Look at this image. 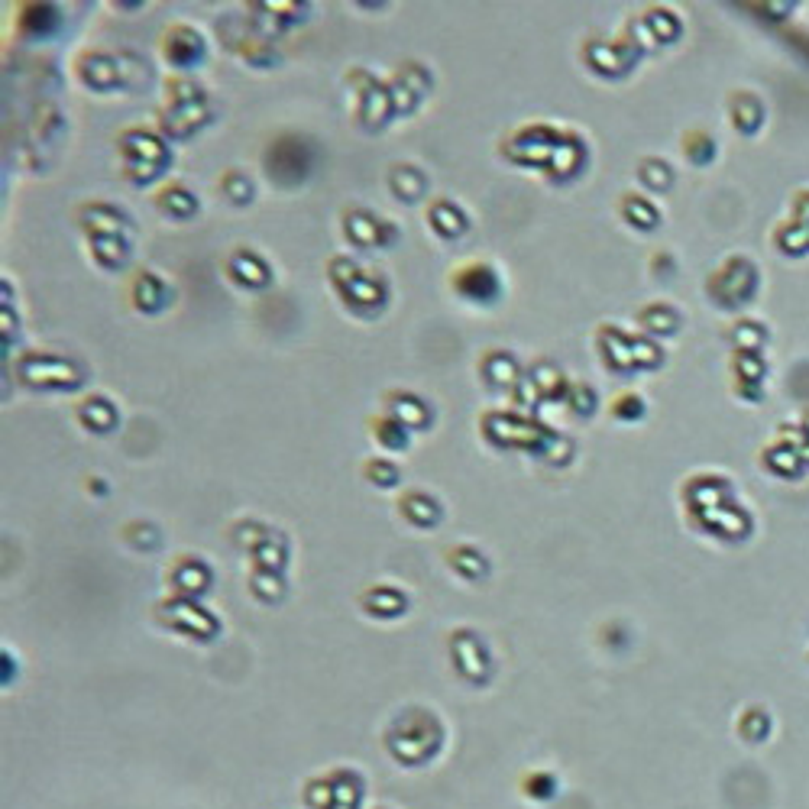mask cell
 Masks as SVG:
<instances>
[{"mask_svg":"<svg viewBox=\"0 0 809 809\" xmlns=\"http://www.w3.org/2000/svg\"><path fill=\"white\" fill-rule=\"evenodd\" d=\"M91 253L101 266L120 269L130 259V246L123 237H91Z\"/></svg>","mask_w":809,"mask_h":809,"instance_id":"obj_20","label":"cell"},{"mask_svg":"<svg viewBox=\"0 0 809 809\" xmlns=\"http://www.w3.org/2000/svg\"><path fill=\"white\" fill-rule=\"evenodd\" d=\"M156 204L166 214L172 217H191L198 211V198L191 195V191L185 185H169V188H162V195L156 198Z\"/></svg>","mask_w":809,"mask_h":809,"instance_id":"obj_21","label":"cell"},{"mask_svg":"<svg viewBox=\"0 0 809 809\" xmlns=\"http://www.w3.org/2000/svg\"><path fill=\"white\" fill-rule=\"evenodd\" d=\"M450 289L470 305H496L502 298V276L499 269L486 263V259H473L450 272Z\"/></svg>","mask_w":809,"mask_h":809,"instance_id":"obj_5","label":"cell"},{"mask_svg":"<svg viewBox=\"0 0 809 809\" xmlns=\"http://www.w3.org/2000/svg\"><path fill=\"white\" fill-rule=\"evenodd\" d=\"M483 379L489 382L492 389H512L518 382V363L512 353L492 350L483 360Z\"/></svg>","mask_w":809,"mask_h":809,"instance_id":"obj_18","label":"cell"},{"mask_svg":"<svg viewBox=\"0 0 809 809\" xmlns=\"http://www.w3.org/2000/svg\"><path fill=\"white\" fill-rule=\"evenodd\" d=\"M172 98L166 114H162V123H166V133L172 136H188L191 130H198L204 120H208V104H204V94L195 81L188 78H175L172 81Z\"/></svg>","mask_w":809,"mask_h":809,"instance_id":"obj_2","label":"cell"},{"mask_svg":"<svg viewBox=\"0 0 809 809\" xmlns=\"http://www.w3.org/2000/svg\"><path fill=\"white\" fill-rule=\"evenodd\" d=\"M169 295H172L169 285L162 282L156 272H136V279L130 285V301L136 305V311H146V314L162 311Z\"/></svg>","mask_w":809,"mask_h":809,"instance_id":"obj_13","label":"cell"},{"mask_svg":"<svg viewBox=\"0 0 809 809\" xmlns=\"http://www.w3.org/2000/svg\"><path fill=\"white\" fill-rule=\"evenodd\" d=\"M450 560H460V570L463 573H470V577H479V573L486 570V560L479 557L476 551H470V547H457V551H450Z\"/></svg>","mask_w":809,"mask_h":809,"instance_id":"obj_26","label":"cell"},{"mask_svg":"<svg viewBox=\"0 0 809 809\" xmlns=\"http://www.w3.org/2000/svg\"><path fill=\"white\" fill-rule=\"evenodd\" d=\"M428 221H431V227L441 233L444 240L463 237L466 227H470V217L460 211V204L447 201V198H437V201L428 204Z\"/></svg>","mask_w":809,"mask_h":809,"instance_id":"obj_14","label":"cell"},{"mask_svg":"<svg viewBox=\"0 0 809 809\" xmlns=\"http://www.w3.org/2000/svg\"><path fill=\"white\" fill-rule=\"evenodd\" d=\"M81 221H85L91 237H123L127 240L130 230H133L130 217L117 208H111V204H91V208L81 211Z\"/></svg>","mask_w":809,"mask_h":809,"instance_id":"obj_10","label":"cell"},{"mask_svg":"<svg viewBox=\"0 0 809 809\" xmlns=\"http://www.w3.org/2000/svg\"><path fill=\"white\" fill-rule=\"evenodd\" d=\"M221 191H224V195H227L233 204H246V201L253 198V182H250V178H246L243 172L230 169V172L221 178Z\"/></svg>","mask_w":809,"mask_h":809,"instance_id":"obj_23","label":"cell"},{"mask_svg":"<svg viewBox=\"0 0 809 809\" xmlns=\"http://www.w3.org/2000/svg\"><path fill=\"white\" fill-rule=\"evenodd\" d=\"M344 227H347V237L356 246H363V250H369V246H389L395 240V227L363 208H350L344 214Z\"/></svg>","mask_w":809,"mask_h":809,"instance_id":"obj_8","label":"cell"},{"mask_svg":"<svg viewBox=\"0 0 809 809\" xmlns=\"http://www.w3.org/2000/svg\"><path fill=\"white\" fill-rule=\"evenodd\" d=\"M386 415L402 421L405 428H424V424H431V408L411 392H389L386 395Z\"/></svg>","mask_w":809,"mask_h":809,"instance_id":"obj_15","label":"cell"},{"mask_svg":"<svg viewBox=\"0 0 809 809\" xmlns=\"http://www.w3.org/2000/svg\"><path fill=\"white\" fill-rule=\"evenodd\" d=\"M78 421L85 424L88 431L104 434V431H111L117 424V408L107 402L104 395H91V399H85L78 405Z\"/></svg>","mask_w":809,"mask_h":809,"instance_id":"obj_17","label":"cell"},{"mask_svg":"<svg viewBox=\"0 0 809 809\" xmlns=\"http://www.w3.org/2000/svg\"><path fill=\"white\" fill-rule=\"evenodd\" d=\"M567 402H570L573 411H577V415H589L593 405H596V395L589 386H570L567 389Z\"/></svg>","mask_w":809,"mask_h":809,"instance_id":"obj_25","label":"cell"},{"mask_svg":"<svg viewBox=\"0 0 809 809\" xmlns=\"http://www.w3.org/2000/svg\"><path fill=\"white\" fill-rule=\"evenodd\" d=\"M334 285H337V292H340V298L347 301L350 308H356V311H379L382 305H386V298H389V292H386V282H382L379 276H363L360 269H356V263H350V276L347 279H334Z\"/></svg>","mask_w":809,"mask_h":809,"instance_id":"obj_7","label":"cell"},{"mask_svg":"<svg viewBox=\"0 0 809 809\" xmlns=\"http://www.w3.org/2000/svg\"><path fill=\"white\" fill-rule=\"evenodd\" d=\"M399 509L411 521V525H418V528H431V525L441 521V502H437L434 496H428V492H421V489L405 492Z\"/></svg>","mask_w":809,"mask_h":809,"instance_id":"obj_16","label":"cell"},{"mask_svg":"<svg viewBox=\"0 0 809 809\" xmlns=\"http://www.w3.org/2000/svg\"><path fill=\"white\" fill-rule=\"evenodd\" d=\"M162 56H166L178 68H191V65H198L204 59V39L191 30V26L178 23V26H172V30H166V36H162Z\"/></svg>","mask_w":809,"mask_h":809,"instance_id":"obj_9","label":"cell"},{"mask_svg":"<svg viewBox=\"0 0 809 809\" xmlns=\"http://www.w3.org/2000/svg\"><path fill=\"white\" fill-rule=\"evenodd\" d=\"M75 72L85 85L98 88V91L120 85V68L111 56H104V52H85V56H78Z\"/></svg>","mask_w":809,"mask_h":809,"instance_id":"obj_11","label":"cell"},{"mask_svg":"<svg viewBox=\"0 0 809 809\" xmlns=\"http://www.w3.org/2000/svg\"><path fill=\"white\" fill-rule=\"evenodd\" d=\"M389 175H392L389 182H392L395 198H402V201H421L428 182H424V175L415 166H395Z\"/></svg>","mask_w":809,"mask_h":809,"instance_id":"obj_19","label":"cell"},{"mask_svg":"<svg viewBox=\"0 0 809 809\" xmlns=\"http://www.w3.org/2000/svg\"><path fill=\"white\" fill-rule=\"evenodd\" d=\"M20 376L39 389H75L81 382V369L62 356H30L20 366Z\"/></svg>","mask_w":809,"mask_h":809,"instance_id":"obj_6","label":"cell"},{"mask_svg":"<svg viewBox=\"0 0 809 809\" xmlns=\"http://www.w3.org/2000/svg\"><path fill=\"white\" fill-rule=\"evenodd\" d=\"M486 434L492 444H502V447H525L531 454H541L544 447L554 444V437L547 428H541L538 421H531L525 415H489L486 418Z\"/></svg>","mask_w":809,"mask_h":809,"instance_id":"obj_4","label":"cell"},{"mask_svg":"<svg viewBox=\"0 0 809 809\" xmlns=\"http://www.w3.org/2000/svg\"><path fill=\"white\" fill-rule=\"evenodd\" d=\"M123 149V172H127L136 185L153 182V178L166 169V143L149 130H127L120 136Z\"/></svg>","mask_w":809,"mask_h":809,"instance_id":"obj_1","label":"cell"},{"mask_svg":"<svg viewBox=\"0 0 809 809\" xmlns=\"http://www.w3.org/2000/svg\"><path fill=\"white\" fill-rule=\"evenodd\" d=\"M366 479L376 486H395L399 470H395V463H389V460H366Z\"/></svg>","mask_w":809,"mask_h":809,"instance_id":"obj_24","label":"cell"},{"mask_svg":"<svg viewBox=\"0 0 809 809\" xmlns=\"http://www.w3.org/2000/svg\"><path fill=\"white\" fill-rule=\"evenodd\" d=\"M266 169H269V175H276L282 185H298V182H305L308 172L314 169V149L305 136L285 133L269 146Z\"/></svg>","mask_w":809,"mask_h":809,"instance_id":"obj_3","label":"cell"},{"mask_svg":"<svg viewBox=\"0 0 809 809\" xmlns=\"http://www.w3.org/2000/svg\"><path fill=\"white\" fill-rule=\"evenodd\" d=\"M227 272H230V279L237 285H250V289H263V285H269V279H272L266 259L259 253H253V250H237V253H233L230 263H227Z\"/></svg>","mask_w":809,"mask_h":809,"instance_id":"obj_12","label":"cell"},{"mask_svg":"<svg viewBox=\"0 0 809 809\" xmlns=\"http://www.w3.org/2000/svg\"><path fill=\"white\" fill-rule=\"evenodd\" d=\"M369 424H373V431H376L382 447H389V450H405L408 447V428L402 421H395L392 415H379Z\"/></svg>","mask_w":809,"mask_h":809,"instance_id":"obj_22","label":"cell"}]
</instances>
